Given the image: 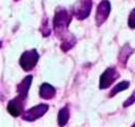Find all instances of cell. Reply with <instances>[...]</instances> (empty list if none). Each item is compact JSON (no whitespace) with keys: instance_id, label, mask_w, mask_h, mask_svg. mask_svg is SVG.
<instances>
[{"instance_id":"obj_1","label":"cell","mask_w":135,"mask_h":127,"mask_svg":"<svg viewBox=\"0 0 135 127\" xmlns=\"http://www.w3.org/2000/svg\"><path fill=\"white\" fill-rule=\"evenodd\" d=\"M73 16V15H72ZM72 16L69 15L65 8L58 7L54 11V16H53V31L56 33L57 37H60L61 40L66 38L68 36H70L69 33V24L72 20Z\"/></svg>"},{"instance_id":"obj_2","label":"cell","mask_w":135,"mask_h":127,"mask_svg":"<svg viewBox=\"0 0 135 127\" xmlns=\"http://www.w3.org/2000/svg\"><path fill=\"white\" fill-rule=\"evenodd\" d=\"M38 58H40V54L37 53L36 49L25 50V52L20 56L19 64H20V66L23 68V70L31 72V70L36 66V64L38 62Z\"/></svg>"},{"instance_id":"obj_3","label":"cell","mask_w":135,"mask_h":127,"mask_svg":"<svg viewBox=\"0 0 135 127\" xmlns=\"http://www.w3.org/2000/svg\"><path fill=\"white\" fill-rule=\"evenodd\" d=\"M48 109H49V106H48L46 103L36 105V106H33L32 109H28L27 111H24V113H23V115H21V118H23L24 120H27V122L37 120V119H40L42 115H45V114H46Z\"/></svg>"},{"instance_id":"obj_4","label":"cell","mask_w":135,"mask_h":127,"mask_svg":"<svg viewBox=\"0 0 135 127\" xmlns=\"http://www.w3.org/2000/svg\"><path fill=\"white\" fill-rule=\"evenodd\" d=\"M119 78V73L115 68H107L99 77V89H107L110 87Z\"/></svg>"},{"instance_id":"obj_5","label":"cell","mask_w":135,"mask_h":127,"mask_svg":"<svg viewBox=\"0 0 135 127\" xmlns=\"http://www.w3.org/2000/svg\"><path fill=\"white\" fill-rule=\"evenodd\" d=\"M93 3L91 0H80V3L73 8L72 15L77 19V20H85L89 17L90 11H91Z\"/></svg>"},{"instance_id":"obj_6","label":"cell","mask_w":135,"mask_h":127,"mask_svg":"<svg viewBox=\"0 0 135 127\" xmlns=\"http://www.w3.org/2000/svg\"><path fill=\"white\" fill-rule=\"evenodd\" d=\"M25 99H27V97L19 94L16 98H13V99H11V101L8 102L7 111H8L12 116H20V115H23Z\"/></svg>"},{"instance_id":"obj_7","label":"cell","mask_w":135,"mask_h":127,"mask_svg":"<svg viewBox=\"0 0 135 127\" xmlns=\"http://www.w3.org/2000/svg\"><path fill=\"white\" fill-rule=\"evenodd\" d=\"M111 11V6L109 0H102V2L98 4L97 7V12H95V24L98 27H101L109 17Z\"/></svg>"},{"instance_id":"obj_8","label":"cell","mask_w":135,"mask_h":127,"mask_svg":"<svg viewBox=\"0 0 135 127\" xmlns=\"http://www.w3.org/2000/svg\"><path fill=\"white\" fill-rule=\"evenodd\" d=\"M134 52H135V49L131 48L130 44H126V45L122 46V49H120V52H119V56H118V60H119V62L122 64L123 66L127 64V60L130 58V56H131Z\"/></svg>"},{"instance_id":"obj_9","label":"cell","mask_w":135,"mask_h":127,"mask_svg":"<svg viewBox=\"0 0 135 127\" xmlns=\"http://www.w3.org/2000/svg\"><path fill=\"white\" fill-rule=\"evenodd\" d=\"M32 81H33V77H32L31 74L27 76V77H25V78L17 85V93H19L20 95L27 97V95H28V91H29V89H31Z\"/></svg>"},{"instance_id":"obj_10","label":"cell","mask_w":135,"mask_h":127,"mask_svg":"<svg viewBox=\"0 0 135 127\" xmlns=\"http://www.w3.org/2000/svg\"><path fill=\"white\" fill-rule=\"evenodd\" d=\"M56 94V89L50 85V84H42L40 86V97L44 99H52Z\"/></svg>"},{"instance_id":"obj_11","label":"cell","mask_w":135,"mask_h":127,"mask_svg":"<svg viewBox=\"0 0 135 127\" xmlns=\"http://www.w3.org/2000/svg\"><path fill=\"white\" fill-rule=\"evenodd\" d=\"M69 107L65 106L62 107L60 111H58V115H57V123L58 126H65L68 123V120H69Z\"/></svg>"},{"instance_id":"obj_12","label":"cell","mask_w":135,"mask_h":127,"mask_svg":"<svg viewBox=\"0 0 135 127\" xmlns=\"http://www.w3.org/2000/svg\"><path fill=\"white\" fill-rule=\"evenodd\" d=\"M76 42H77V38L73 36V35H70V36H68L66 38H64L62 40V44H61V50L62 52H68V50H70L74 45H76Z\"/></svg>"},{"instance_id":"obj_13","label":"cell","mask_w":135,"mask_h":127,"mask_svg":"<svg viewBox=\"0 0 135 127\" xmlns=\"http://www.w3.org/2000/svg\"><path fill=\"white\" fill-rule=\"evenodd\" d=\"M128 86H130V82H128V81H122V82H119L118 85H115V86L111 89V91H110V94H109V98L115 97L118 93H120V91L128 89Z\"/></svg>"},{"instance_id":"obj_14","label":"cell","mask_w":135,"mask_h":127,"mask_svg":"<svg viewBox=\"0 0 135 127\" xmlns=\"http://www.w3.org/2000/svg\"><path fill=\"white\" fill-rule=\"evenodd\" d=\"M40 31H41V35H42L44 37H48V36L50 35L52 29H50V27H49V21H48V19H44V21H42V24H41Z\"/></svg>"},{"instance_id":"obj_15","label":"cell","mask_w":135,"mask_h":127,"mask_svg":"<svg viewBox=\"0 0 135 127\" xmlns=\"http://www.w3.org/2000/svg\"><path fill=\"white\" fill-rule=\"evenodd\" d=\"M127 23H128V27H130L131 29H135V8H134V9L130 12Z\"/></svg>"},{"instance_id":"obj_16","label":"cell","mask_w":135,"mask_h":127,"mask_svg":"<svg viewBox=\"0 0 135 127\" xmlns=\"http://www.w3.org/2000/svg\"><path fill=\"white\" fill-rule=\"evenodd\" d=\"M132 103H135V90H134V93L123 102V107H128V106H131Z\"/></svg>"},{"instance_id":"obj_17","label":"cell","mask_w":135,"mask_h":127,"mask_svg":"<svg viewBox=\"0 0 135 127\" xmlns=\"http://www.w3.org/2000/svg\"><path fill=\"white\" fill-rule=\"evenodd\" d=\"M15 2H20V0H15Z\"/></svg>"},{"instance_id":"obj_18","label":"cell","mask_w":135,"mask_h":127,"mask_svg":"<svg viewBox=\"0 0 135 127\" xmlns=\"http://www.w3.org/2000/svg\"><path fill=\"white\" fill-rule=\"evenodd\" d=\"M132 126H134V127H135V123H134V124H132Z\"/></svg>"}]
</instances>
